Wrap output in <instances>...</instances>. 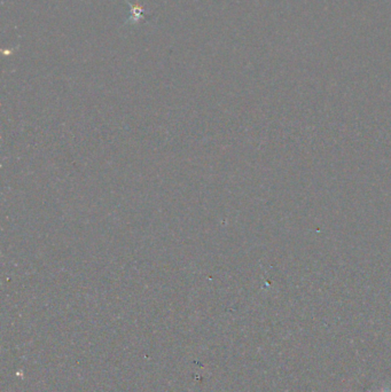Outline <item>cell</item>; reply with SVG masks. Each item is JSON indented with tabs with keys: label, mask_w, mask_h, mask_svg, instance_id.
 I'll return each mask as SVG.
<instances>
[{
	"label": "cell",
	"mask_w": 391,
	"mask_h": 392,
	"mask_svg": "<svg viewBox=\"0 0 391 392\" xmlns=\"http://www.w3.org/2000/svg\"><path fill=\"white\" fill-rule=\"evenodd\" d=\"M127 5L130 7V18L127 20V22L130 23H138L140 21L145 19V10L142 6H140L139 4H131L127 3Z\"/></svg>",
	"instance_id": "1"
},
{
	"label": "cell",
	"mask_w": 391,
	"mask_h": 392,
	"mask_svg": "<svg viewBox=\"0 0 391 392\" xmlns=\"http://www.w3.org/2000/svg\"><path fill=\"white\" fill-rule=\"evenodd\" d=\"M368 392H373V391H368ZM381 392H391V387H384Z\"/></svg>",
	"instance_id": "2"
}]
</instances>
